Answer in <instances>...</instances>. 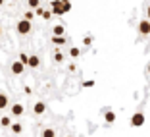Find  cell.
I'll list each match as a JSON object with an SVG mask.
<instances>
[{
  "label": "cell",
  "mask_w": 150,
  "mask_h": 137,
  "mask_svg": "<svg viewBox=\"0 0 150 137\" xmlns=\"http://www.w3.org/2000/svg\"><path fill=\"white\" fill-rule=\"evenodd\" d=\"M0 124L4 126V128H8V126L12 124V122H10V118H8V116H6V118H2V120H0Z\"/></svg>",
  "instance_id": "obj_17"
},
{
  "label": "cell",
  "mask_w": 150,
  "mask_h": 137,
  "mask_svg": "<svg viewBox=\"0 0 150 137\" xmlns=\"http://www.w3.org/2000/svg\"><path fill=\"white\" fill-rule=\"evenodd\" d=\"M2 4H4V0H0V6H2Z\"/></svg>",
  "instance_id": "obj_24"
},
{
  "label": "cell",
  "mask_w": 150,
  "mask_h": 137,
  "mask_svg": "<svg viewBox=\"0 0 150 137\" xmlns=\"http://www.w3.org/2000/svg\"><path fill=\"white\" fill-rule=\"evenodd\" d=\"M6 106H8V97L4 93H0V110H4Z\"/></svg>",
  "instance_id": "obj_10"
},
{
  "label": "cell",
  "mask_w": 150,
  "mask_h": 137,
  "mask_svg": "<svg viewBox=\"0 0 150 137\" xmlns=\"http://www.w3.org/2000/svg\"><path fill=\"white\" fill-rule=\"evenodd\" d=\"M54 60H56V62H62V60H64V54L62 52H56V54H54Z\"/></svg>",
  "instance_id": "obj_19"
},
{
  "label": "cell",
  "mask_w": 150,
  "mask_h": 137,
  "mask_svg": "<svg viewBox=\"0 0 150 137\" xmlns=\"http://www.w3.org/2000/svg\"><path fill=\"white\" fill-rule=\"evenodd\" d=\"M27 66H29V68H39V66H40V60H39V56L31 54V56L27 58Z\"/></svg>",
  "instance_id": "obj_6"
},
{
  "label": "cell",
  "mask_w": 150,
  "mask_h": 137,
  "mask_svg": "<svg viewBox=\"0 0 150 137\" xmlns=\"http://www.w3.org/2000/svg\"><path fill=\"white\" fill-rule=\"evenodd\" d=\"M44 110H46V104H44V102H37V104L33 106V112H35V114H42Z\"/></svg>",
  "instance_id": "obj_8"
},
{
  "label": "cell",
  "mask_w": 150,
  "mask_h": 137,
  "mask_svg": "<svg viewBox=\"0 0 150 137\" xmlns=\"http://www.w3.org/2000/svg\"><path fill=\"white\" fill-rule=\"evenodd\" d=\"M62 10H64V14H67L71 10V2L69 0H62Z\"/></svg>",
  "instance_id": "obj_12"
},
{
  "label": "cell",
  "mask_w": 150,
  "mask_h": 137,
  "mask_svg": "<svg viewBox=\"0 0 150 137\" xmlns=\"http://www.w3.org/2000/svg\"><path fill=\"white\" fill-rule=\"evenodd\" d=\"M69 54H71V56H73V58H77V56H79V54H81V50L77 49V46H73V49L69 50Z\"/></svg>",
  "instance_id": "obj_16"
},
{
  "label": "cell",
  "mask_w": 150,
  "mask_h": 137,
  "mask_svg": "<svg viewBox=\"0 0 150 137\" xmlns=\"http://www.w3.org/2000/svg\"><path fill=\"white\" fill-rule=\"evenodd\" d=\"M12 114H13V116H21V114H23V104L16 102V104L12 106Z\"/></svg>",
  "instance_id": "obj_7"
},
{
  "label": "cell",
  "mask_w": 150,
  "mask_h": 137,
  "mask_svg": "<svg viewBox=\"0 0 150 137\" xmlns=\"http://www.w3.org/2000/svg\"><path fill=\"white\" fill-rule=\"evenodd\" d=\"M148 19H150V8H148Z\"/></svg>",
  "instance_id": "obj_25"
},
{
  "label": "cell",
  "mask_w": 150,
  "mask_h": 137,
  "mask_svg": "<svg viewBox=\"0 0 150 137\" xmlns=\"http://www.w3.org/2000/svg\"><path fill=\"white\" fill-rule=\"evenodd\" d=\"M64 31H66V29H64V25H56V27L52 29V33H54V35H58V37H62Z\"/></svg>",
  "instance_id": "obj_11"
},
{
  "label": "cell",
  "mask_w": 150,
  "mask_h": 137,
  "mask_svg": "<svg viewBox=\"0 0 150 137\" xmlns=\"http://www.w3.org/2000/svg\"><path fill=\"white\" fill-rule=\"evenodd\" d=\"M18 33L19 35H27V33H31V21L29 19H19L18 21Z\"/></svg>",
  "instance_id": "obj_1"
},
{
  "label": "cell",
  "mask_w": 150,
  "mask_h": 137,
  "mask_svg": "<svg viewBox=\"0 0 150 137\" xmlns=\"http://www.w3.org/2000/svg\"><path fill=\"white\" fill-rule=\"evenodd\" d=\"M39 0H29V8H39Z\"/></svg>",
  "instance_id": "obj_18"
},
{
  "label": "cell",
  "mask_w": 150,
  "mask_h": 137,
  "mask_svg": "<svg viewBox=\"0 0 150 137\" xmlns=\"http://www.w3.org/2000/svg\"><path fill=\"white\" fill-rule=\"evenodd\" d=\"M10 128H12L13 133H21L23 131V126L21 124H10Z\"/></svg>",
  "instance_id": "obj_13"
},
{
  "label": "cell",
  "mask_w": 150,
  "mask_h": 137,
  "mask_svg": "<svg viewBox=\"0 0 150 137\" xmlns=\"http://www.w3.org/2000/svg\"><path fill=\"white\" fill-rule=\"evenodd\" d=\"M42 137H56V131H54L52 128H46L42 131Z\"/></svg>",
  "instance_id": "obj_14"
},
{
  "label": "cell",
  "mask_w": 150,
  "mask_h": 137,
  "mask_svg": "<svg viewBox=\"0 0 150 137\" xmlns=\"http://www.w3.org/2000/svg\"><path fill=\"white\" fill-rule=\"evenodd\" d=\"M50 16H52V12H42V18L44 19H50Z\"/></svg>",
  "instance_id": "obj_22"
},
{
  "label": "cell",
  "mask_w": 150,
  "mask_h": 137,
  "mask_svg": "<svg viewBox=\"0 0 150 137\" xmlns=\"http://www.w3.org/2000/svg\"><path fill=\"white\" fill-rule=\"evenodd\" d=\"M0 33H2V29H0Z\"/></svg>",
  "instance_id": "obj_27"
},
{
  "label": "cell",
  "mask_w": 150,
  "mask_h": 137,
  "mask_svg": "<svg viewBox=\"0 0 150 137\" xmlns=\"http://www.w3.org/2000/svg\"><path fill=\"white\" fill-rule=\"evenodd\" d=\"M139 33H141V35H150V19H141V23H139Z\"/></svg>",
  "instance_id": "obj_3"
},
{
  "label": "cell",
  "mask_w": 150,
  "mask_h": 137,
  "mask_svg": "<svg viewBox=\"0 0 150 137\" xmlns=\"http://www.w3.org/2000/svg\"><path fill=\"white\" fill-rule=\"evenodd\" d=\"M25 19H29V21H31V19H33V12H27L25 14Z\"/></svg>",
  "instance_id": "obj_23"
},
{
  "label": "cell",
  "mask_w": 150,
  "mask_h": 137,
  "mask_svg": "<svg viewBox=\"0 0 150 137\" xmlns=\"http://www.w3.org/2000/svg\"><path fill=\"white\" fill-rule=\"evenodd\" d=\"M23 70H25V64H21L19 60L12 64V71H13L16 75H21V73H23Z\"/></svg>",
  "instance_id": "obj_5"
},
{
  "label": "cell",
  "mask_w": 150,
  "mask_h": 137,
  "mask_svg": "<svg viewBox=\"0 0 150 137\" xmlns=\"http://www.w3.org/2000/svg\"><path fill=\"white\" fill-rule=\"evenodd\" d=\"M52 43L60 46V44H64V43H66V39H64V37H58V35H54V37H52Z\"/></svg>",
  "instance_id": "obj_15"
},
{
  "label": "cell",
  "mask_w": 150,
  "mask_h": 137,
  "mask_svg": "<svg viewBox=\"0 0 150 137\" xmlns=\"http://www.w3.org/2000/svg\"><path fill=\"white\" fill-rule=\"evenodd\" d=\"M83 43H85V44H91V43H93V37H85Z\"/></svg>",
  "instance_id": "obj_21"
},
{
  "label": "cell",
  "mask_w": 150,
  "mask_h": 137,
  "mask_svg": "<svg viewBox=\"0 0 150 137\" xmlns=\"http://www.w3.org/2000/svg\"><path fill=\"white\" fill-rule=\"evenodd\" d=\"M104 120H106L108 124H114L115 122V112H106V114H104Z\"/></svg>",
  "instance_id": "obj_9"
},
{
  "label": "cell",
  "mask_w": 150,
  "mask_h": 137,
  "mask_svg": "<svg viewBox=\"0 0 150 137\" xmlns=\"http://www.w3.org/2000/svg\"><path fill=\"white\" fill-rule=\"evenodd\" d=\"M27 58H29L27 54H19V62H21V64H25V66H27Z\"/></svg>",
  "instance_id": "obj_20"
},
{
  "label": "cell",
  "mask_w": 150,
  "mask_h": 137,
  "mask_svg": "<svg viewBox=\"0 0 150 137\" xmlns=\"http://www.w3.org/2000/svg\"><path fill=\"white\" fill-rule=\"evenodd\" d=\"M148 73H150V64H148Z\"/></svg>",
  "instance_id": "obj_26"
},
{
  "label": "cell",
  "mask_w": 150,
  "mask_h": 137,
  "mask_svg": "<svg viewBox=\"0 0 150 137\" xmlns=\"http://www.w3.org/2000/svg\"><path fill=\"white\" fill-rule=\"evenodd\" d=\"M144 122H146V118H144L142 112H135L133 118H131V126L133 128H141V126H144Z\"/></svg>",
  "instance_id": "obj_2"
},
{
  "label": "cell",
  "mask_w": 150,
  "mask_h": 137,
  "mask_svg": "<svg viewBox=\"0 0 150 137\" xmlns=\"http://www.w3.org/2000/svg\"><path fill=\"white\" fill-rule=\"evenodd\" d=\"M52 14H54V16H64L62 0H52Z\"/></svg>",
  "instance_id": "obj_4"
}]
</instances>
